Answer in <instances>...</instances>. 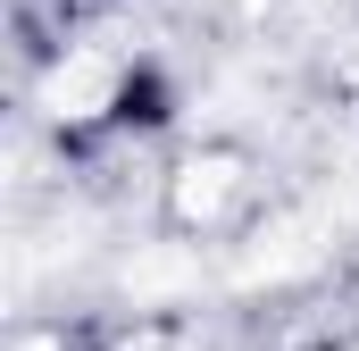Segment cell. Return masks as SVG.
Segmentation results:
<instances>
[{"mask_svg":"<svg viewBox=\"0 0 359 351\" xmlns=\"http://www.w3.org/2000/svg\"><path fill=\"white\" fill-rule=\"evenodd\" d=\"M251 201V168L234 151H184L168 176V226L176 234H226Z\"/></svg>","mask_w":359,"mask_h":351,"instance_id":"cell-1","label":"cell"},{"mask_svg":"<svg viewBox=\"0 0 359 351\" xmlns=\"http://www.w3.org/2000/svg\"><path fill=\"white\" fill-rule=\"evenodd\" d=\"M117 100H126V59H109V51H67L42 84V109L59 126H100Z\"/></svg>","mask_w":359,"mask_h":351,"instance_id":"cell-2","label":"cell"}]
</instances>
